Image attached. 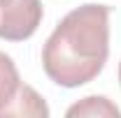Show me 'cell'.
<instances>
[{
    "label": "cell",
    "instance_id": "6da1fadb",
    "mask_svg": "<svg viewBox=\"0 0 121 118\" xmlns=\"http://www.w3.org/2000/svg\"><path fill=\"white\" fill-rule=\"evenodd\" d=\"M109 56V7L86 2L60 19L42 49L44 74L63 88H79L103 72Z\"/></svg>",
    "mask_w": 121,
    "mask_h": 118
},
{
    "label": "cell",
    "instance_id": "52a82bcc",
    "mask_svg": "<svg viewBox=\"0 0 121 118\" xmlns=\"http://www.w3.org/2000/svg\"><path fill=\"white\" fill-rule=\"evenodd\" d=\"M7 2H9V0H0V7H2V5H7Z\"/></svg>",
    "mask_w": 121,
    "mask_h": 118
},
{
    "label": "cell",
    "instance_id": "8992f818",
    "mask_svg": "<svg viewBox=\"0 0 121 118\" xmlns=\"http://www.w3.org/2000/svg\"><path fill=\"white\" fill-rule=\"evenodd\" d=\"M119 86H121V63H119Z\"/></svg>",
    "mask_w": 121,
    "mask_h": 118
},
{
    "label": "cell",
    "instance_id": "5b68a950",
    "mask_svg": "<svg viewBox=\"0 0 121 118\" xmlns=\"http://www.w3.org/2000/svg\"><path fill=\"white\" fill-rule=\"evenodd\" d=\"M19 86H21V76H19L14 60L0 51V116H2L5 106L14 100Z\"/></svg>",
    "mask_w": 121,
    "mask_h": 118
},
{
    "label": "cell",
    "instance_id": "7a4b0ae2",
    "mask_svg": "<svg viewBox=\"0 0 121 118\" xmlns=\"http://www.w3.org/2000/svg\"><path fill=\"white\" fill-rule=\"evenodd\" d=\"M42 2L40 0H9L0 7V39L23 42L35 35L42 23Z\"/></svg>",
    "mask_w": 121,
    "mask_h": 118
},
{
    "label": "cell",
    "instance_id": "277c9868",
    "mask_svg": "<svg viewBox=\"0 0 121 118\" xmlns=\"http://www.w3.org/2000/svg\"><path fill=\"white\" fill-rule=\"evenodd\" d=\"M65 114L68 116H89V118H119L121 109L103 95H89V97L75 102Z\"/></svg>",
    "mask_w": 121,
    "mask_h": 118
},
{
    "label": "cell",
    "instance_id": "3957f363",
    "mask_svg": "<svg viewBox=\"0 0 121 118\" xmlns=\"http://www.w3.org/2000/svg\"><path fill=\"white\" fill-rule=\"evenodd\" d=\"M7 116L47 118V116H49V106H47L44 97H42L35 88L21 83L19 90H16V95H14V100L5 106V111H2V116H0V118H7Z\"/></svg>",
    "mask_w": 121,
    "mask_h": 118
}]
</instances>
